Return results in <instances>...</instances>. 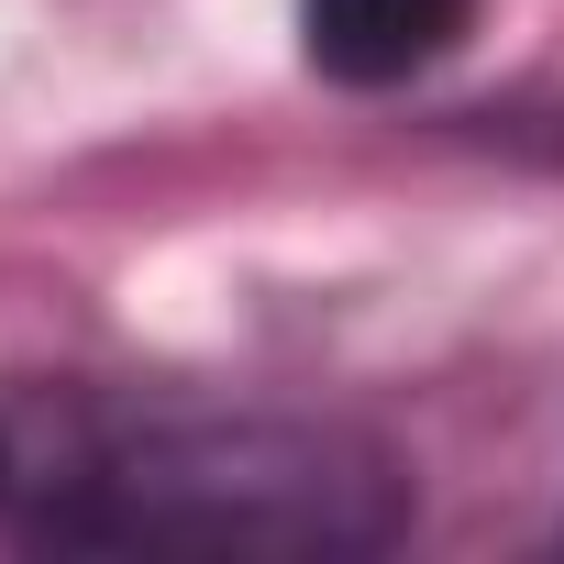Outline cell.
<instances>
[{
  "instance_id": "6da1fadb",
  "label": "cell",
  "mask_w": 564,
  "mask_h": 564,
  "mask_svg": "<svg viewBox=\"0 0 564 564\" xmlns=\"http://www.w3.org/2000/svg\"><path fill=\"white\" fill-rule=\"evenodd\" d=\"M399 531V476L355 432L311 421H155L78 454L67 476L23 465V542L111 553H377Z\"/></svg>"
},
{
  "instance_id": "7a4b0ae2",
  "label": "cell",
  "mask_w": 564,
  "mask_h": 564,
  "mask_svg": "<svg viewBox=\"0 0 564 564\" xmlns=\"http://www.w3.org/2000/svg\"><path fill=\"white\" fill-rule=\"evenodd\" d=\"M476 23V0H300V56L344 89H399L443 67Z\"/></svg>"
}]
</instances>
